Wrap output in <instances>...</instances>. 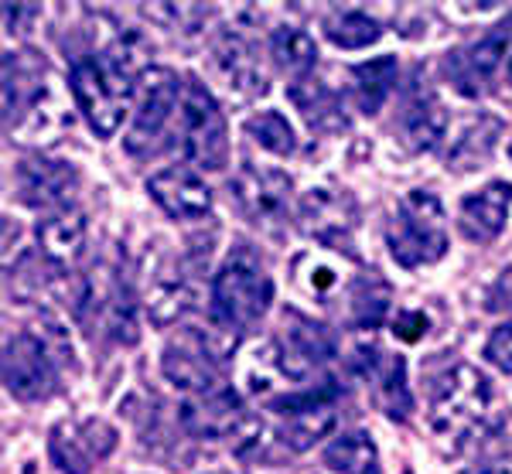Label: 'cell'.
<instances>
[{"mask_svg": "<svg viewBox=\"0 0 512 474\" xmlns=\"http://www.w3.org/2000/svg\"><path fill=\"white\" fill-rule=\"evenodd\" d=\"M212 69L222 79V86L239 99H256L267 93V76L256 62L253 48L236 35H222L212 48Z\"/></svg>", "mask_w": 512, "mask_h": 474, "instance_id": "19", "label": "cell"}, {"mask_svg": "<svg viewBox=\"0 0 512 474\" xmlns=\"http://www.w3.org/2000/svg\"><path fill=\"white\" fill-rule=\"evenodd\" d=\"M246 133H250V137L263 147V151H270V154H277V157L294 154V147H297L291 123H287V116L277 113V110L253 113L250 120H246Z\"/></svg>", "mask_w": 512, "mask_h": 474, "instance_id": "32", "label": "cell"}, {"mask_svg": "<svg viewBox=\"0 0 512 474\" xmlns=\"http://www.w3.org/2000/svg\"><path fill=\"white\" fill-rule=\"evenodd\" d=\"M14 185H18V198L28 205V209L59 212V209H69V198L79 185V174L65 161L28 157V161L18 164Z\"/></svg>", "mask_w": 512, "mask_h": 474, "instance_id": "11", "label": "cell"}, {"mask_svg": "<svg viewBox=\"0 0 512 474\" xmlns=\"http://www.w3.org/2000/svg\"><path fill=\"white\" fill-rule=\"evenodd\" d=\"M509 79H512V62H509Z\"/></svg>", "mask_w": 512, "mask_h": 474, "instance_id": "41", "label": "cell"}, {"mask_svg": "<svg viewBox=\"0 0 512 474\" xmlns=\"http://www.w3.org/2000/svg\"><path fill=\"white\" fill-rule=\"evenodd\" d=\"M325 35L332 45L355 52V48L376 45V41L383 38V24H379L376 18H369V14H362V11H345V14H338V18H332L325 24Z\"/></svg>", "mask_w": 512, "mask_h": 474, "instance_id": "31", "label": "cell"}, {"mask_svg": "<svg viewBox=\"0 0 512 474\" xmlns=\"http://www.w3.org/2000/svg\"><path fill=\"white\" fill-rule=\"evenodd\" d=\"M304 260L311 263V280H308V287L311 290H318V294H328V290L335 287V266H328V263H321L315 260V256H304Z\"/></svg>", "mask_w": 512, "mask_h": 474, "instance_id": "38", "label": "cell"}, {"mask_svg": "<svg viewBox=\"0 0 512 474\" xmlns=\"http://www.w3.org/2000/svg\"><path fill=\"white\" fill-rule=\"evenodd\" d=\"M509 38H512V11H509V18H502L499 24H492V28L485 31V35L478 38V41H472L468 48H461V52H454L448 58V69L454 72V82H458V89H468L465 82L489 79L492 72L502 65V58H506Z\"/></svg>", "mask_w": 512, "mask_h": 474, "instance_id": "21", "label": "cell"}, {"mask_svg": "<svg viewBox=\"0 0 512 474\" xmlns=\"http://www.w3.org/2000/svg\"><path fill=\"white\" fill-rule=\"evenodd\" d=\"M280 365H284V376L301 382L315 376L321 362H328L335 355V342L321 324L297 311L284 314V338H280Z\"/></svg>", "mask_w": 512, "mask_h": 474, "instance_id": "12", "label": "cell"}, {"mask_svg": "<svg viewBox=\"0 0 512 474\" xmlns=\"http://www.w3.org/2000/svg\"><path fill=\"white\" fill-rule=\"evenodd\" d=\"M144 14H147V18L164 21V28H171V31H192L185 21L209 18V11H205V7H192V4H158V7H144Z\"/></svg>", "mask_w": 512, "mask_h": 474, "instance_id": "34", "label": "cell"}, {"mask_svg": "<svg viewBox=\"0 0 512 474\" xmlns=\"http://www.w3.org/2000/svg\"><path fill=\"white\" fill-rule=\"evenodd\" d=\"M489 311H512V266L499 273L489 290Z\"/></svg>", "mask_w": 512, "mask_h": 474, "instance_id": "37", "label": "cell"}, {"mask_svg": "<svg viewBox=\"0 0 512 474\" xmlns=\"http://www.w3.org/2000/svg\"><path fill=\"white\" fill-rule=\"evenodd\" d=\"M390 301H393L390 284L383 277H376L373 270L355 277L349 287V311L355 328H379L386 321V314H390Z\"/></svg>", "mask_w": 512, "mask_h": 474, "instance_id": "27", "label": "cell"}, {"mask_svg": "<svg viewBox=\"0 0 512 474\" xmlns=\"http://www.w3.org/2000/svg\"><path fill=\"white\" fill-rule=\"evenodd\" d=\"M509 157H512V144H509Z\"/></svg>", "mask_w": 512, "mask_h": 474, "instance_id": "42", "label": "cell"}, {"mask_svg": "<svg viewBox=\"0 0 512 474\" xmlns=\"http://www.w3.org/2000/svg\"><path fill=\"white\" fill-rule=\"evenodd\" d=\"M355 79V103H359L362 113H379L383 103L390 99L393 86H396V58L393 55H379L373 62H362L352 69Z\"/></svg>", "mask_w": 512, "mask_h": 474, "instance_id": "26", "label": "cell"}, {"mask_svg": "<svg viewBox=\"0 0 512 474\" xmlns=\"http://www.w3.org/2000/svg\"><path fill=\"white\" fill-rule=\"evenodd\" d=\"M178 420L185 427V434L198 440L233 437V430L243 423L239 396L233 393V386H216L209 393H198L178 406Z\"/></svg>", "mask_w": 512, "mask_h": 474, "instance_id": "15", "label": "cell"}, {"mask_svg": "<svg viewBox=\"0 0 512 474\" xmlns=\"http://www.w3.org/2000/svg\"><path fill=\"white\" fill-rule=\"evenodd\" d=\"M178 137L181 154L202 171H222L229 164V127L216 96L205 89V82L188 76L185 93L178 103Z\"/></svg>", "mask_w": 512, "mask_h": 474, "instance_id": "4", "label": "cell"}, {"mask_svg": "<svg viewBox=\"0 0 512 474\" xmlns=\"http://www.w3.org/2000/svg\"><path fill=\"white\" fill-rule=\"evenodd\" d=\"M277 434H270L267 423L260 417H243V423L233 430L229 444H233V454L243 457V461H256V457H267V447L274 444Z\"/></svg>", "mask_w": 512, "mask_h": 474, "instance_id": "33", "label": "cell"}, {"mask_svg": "<svg viewBox=\"0 0 512 474\" xmlns=\"http://www.w3.org/2000/svg\"><path fill=\"white\" fill-rule=\"evenodd\" d=\"M212 474H233V471H212Z\"/></svg>", "mask_w": 512, "mask_h": 474, "instance_id": "40", "label": "cell"}, {"mask_svg": "<svg viewBox=\"0 0 512 474\" xmlns=\"http://www.w3.org/2000/svg\"><path fill=\"white\" fill-rule=\"evenodd\" d=\"M144 307H147V314H151L154 324L168 328V324L185 318V314L195 307V290L185 280V273H171V277H161L158 284L147 290Z\"/></svg>", "mask_w": 512, "mask_h": 474, "instance_id": "28", "label": "cell"}, {"mask_svg": "<svg viewBox=\"0 0 512 474\" xmlns=\"http://www.w3.org/2000/svg\"><path fill=\"white\" fill-rule=\"evenodd\" d=\"M502 120L495 116H478V120L468 123L461 130V137H454L451 151H448V171L454 174H468V171H478L489 164V157L495 154L499 147V137H502Z\"/></svg>", "mask_w": 512, "mask_h": 474, "instance_id": "23", "label": "cell"}, {"mask_svg": "<svg viewBox=\"0 0 512 474\" xmlns=\"http://www.w3.org/2000/svg\"><path fill=\"white\" fill-rule=\"evenodd\" d=\"M386 246L390 256L407 270L437 263L448 253V232H444V209L434 191L414 188L400 202V209L386 229Z\"/></svg>", "mask_w": 512, "mask_h": 474, "instance_id": "3", "label": "cell"}, {"mask_svg": "<svg viewBox=\"0 0 512 474\" xmlns=\"http://www.w3.org/2000/svg\"><path fill=\"white\" fill-rule=\"evenodd\" d=\"M287 96L294 99V106L301 110V116L308 120L311 130H321V133H335V130H345L349 127V116H345V106L338 99L335 89H328L325 82L318 79H297L291 82Z\"/></svg>", "mask_w": 512, "mask_h": 474, "instance_id": "22", "label": "cell"}, {"mask_svg": "<svg viewBox=\"0 0 512 474\" xmlns=\"http://www.w3.org/2000/svg\"><path fill=\"white\" fill-rule=\"evenodd\" d=\"M325 464L335 474H379V451L366 430H349L325 447Z\"/></svg>", "mask_w": 512, "mask_h": 474, "instance_id": "24", "label": "cell"}, {"mask_svg": "<svg viewBox=\"0 0 512 474\" xmlns=\"http://www.w3.org/2000/svg\"><path fill=\"white\" fill-rule=\"evenodd\" d=\"M297 222H301L304 236L315 239V243L352 253V232L359 226V209H355L349 191L311 188L308 195L301 198Z\"/></svg>", "mask_w": 512, "mask_h": 474, "instance_id": "9", "label": "cell"}, {"mask_svg": "<svg viewBox=\"0 0 512 474\" xmlns=\"http://www.w3.org/2000/svg\"><path fill=\"white\" fill-rule=\"evenodd\" d=\"M393 335L400 338V342H407V345L420 342V338L427 335L424 311H400V314H396V318H393Z\"/></svg>", "mask_w": 512, "mask_h": 474, "instance_id": "36", "label": "cell"}, {"mask_svg": "<svg viewBox=\"0 0 512 474\" xmlns=\"http://www.w3.org/2000/svg\"><path fill=\"white\" fill-rule=\"evenodd\" d=\"M400 133L410 151H417V154L434 151V147H441V140L448 137V110H444L437 93L431 86H424V82H417L407 93V99H403Z\"/></svg>", "mask_w": 512, "mask_h": 474, "instance_id": "16", "label": "cell"}, {"mask_svg": "<svg viewBox=\"0 0 512 474\" xmlns=\"http://www.w3.org/2000/svg\"><path fill=\"white\" fill-rule=\"evenodd\" d=\"M489 403H492L489 379H485L475 365L454 362L434 379L427 420H431L434 434L465 437V434H472L475 423L485 417Z\"/></svg>", "mask_w": 512, "mask_h": 474, "instance_id": "5", "label": "cell"}, {"mask_svg": "<svg viewBox=\"0 0 512 474\" xmlns=\"http://www.w3.org/2000/svg\"><path fill=\"white\" fill-rule=\"evenodd\" d=\"M89 222L79 209H59L38 222V253L48 266L65 270L86 253Z\"/></svg>", "mask_w": 512, "mask_h": 474, "instance_id": "20", "label": "cell"}, {"mask_svg": "<svg viewBox=\"0 0 512 474\" xmlns=\"http://www.w3.org/2000/svg\"><path fill=\"white\" fill-rule=\"evenodd\" d=\"M48 454H52V464L62 474H89L96 457L82 423H59L52 430V437H48Z\"/></svg>", "mask_w": 512, "mask_h": 474, "instance_id": "30", "label": "cell"}, {"mask_svg": "<svg viewBox=\"0 0 512 474\" xmlns=\"http://www.w3.org/2000/svg\"><path fill=\"white\" fill-rule=\"evenodd\" d=\"M512 205V185L509 181H489L482 191L461 198L458 226L472 243H492L502 236Z\"/></svg>", "mask_w": 512, "mask_h": 474, "instance_id": "17", "label": "cell"}, {"mask_svg": "<svg viewBox=\"0 0 512 474\" xmlns=\"http://www.w3.org/2000/svg\"><path fill=\"white\" fill-rule=\"evenodd\" d=\"M485 359H489L499 372L512 376V321L499 324V328L492 331L489 345H485Z\"/></svg>", "mask_w": 512, "mask_h": 474, "instance_id": "35", "label": "cell"}, {"mask_svg": "<svg viewBox=\"0 0 512 474\" xmlns=\"http://www.w3.org/2000/svg\"><path fill=\"white\" fill-rule=\"evenodd\" d=\"M164 379L171 382L181 393H209V389L222 386V365L212 359V352L205 348L202 335L198 328H185L181 335L164 348V359H161Z\"/></svg>", "mask_w": 512, "mask_h": 474, "instance_id": "10", "label": "cell"}, {"mask_svg": "<svg viewBox=\"0 0 512 474\" xmlns=\"http://www.w3.org/2000/svg\"><path fill=\"white\" fill-rule=\"evenodd\" d=\"M270 55H274L277 69L294 76V82L308 79L311 69L318 65L315 38L301 28H291V24H284V28H277L274 35H270Z\"/></svg>", "mask_w": 512, "mask_h": 474, "instance_id": "25", "label": "cell"}, {"mask_svg": "<svg viewBox=\"0 0 512 474\" xmlns=\"http://www.w3.org/2000/svg\"><path fill=\"white\" fill-rule=\"evenodd\" d=\"M461 474H512V461H506V457H502V461H482Z\"/></svg>", "mask_w": 512, "mask_h": 474, "instance_id": "39", "label": "cell"}, {"mask_svg": "<svg viewBox=\"0 0 512 474\" xmlns=\"http://www.w3.org/2000/svg\"><path fill=\"white\" fill-rule=\"evenodd\" d=\"M274 304V280L250 246H236L212 280V321L246 331L263 321Z\"/></svg>", "mask_w": 512, "mask_h": 474, "instance_id": "2", "label": "cell"}, {"mask_svg": "<svg viewBox=\"0 0 512 474\" xmlns=\"http://www.w3.org/2000/svg\"><path fill=\"white\" fill-rule=\"evenodd\" d=\"M4 389L14 399H24V403H38V399H48L59 389V369H55L52 352H48V345L41 342L38 335H31V331H21V335L7 338Z\"/></svg>", "mask_w": 512, "mask_h": 474, "instance_id": "8", "label": "cell"}, {"mask_svg": "<svg viewBox=\"0 0 512 474\" xmlns=\"http://www.w3.org/2000/svg\"><path fill=\"white\" fill-rule=\"evenodd\" d=\"M291 188L294 181L277 168H256L246 164L233 178L229 195L236 209L260 229H280L291 219Z\"/></svg>", "mask_w": 512, "mask_h": 474, "instance_id": "7", "label": "cell"}, {"mask_svg": "<svg viewBox=\"0 0 512 474\" xmlns=\"http://www.w3.org/2000/svg\"><path fill=\"white\" fill-rule=\"evenodd\" d=\"M362 376L369 379V389H373L379 410L390 420H410L414 413V396H410L407 386V365H403L400 355L379 352L373 348V355L362 359Z\"/></svg>", "mask_w": 512, "mask_h": 474, "instance_id": "18", "label": "cell"}, {"mask_svg": "<svg viewBox=\"0 0 512 474\" xmlns=\"http://www.w3.org/2000/svg\"><path fill=\"white\" fill-rule=\"evenodd\" d=\"M137 62V38H117L103 52L79 55L69 72V89L96 137H113L123 123L130 99L137 96V79L144 76Z\"/></svg>", "mask_w": 512, "mask_h": 474, "instance_id": "1", "label": "cell"}, {"mask_svg": "<svg viewBox=\"0 0 512 474\" xmlns=\"http://www.w3.org/2000/svg\"><path fill=\"white\" fill-rule=\"evenodd\" d=\"M181 93H185V82L175 72L154 65L144 76L137 79V96H134V123L127 133V151L134 157H144L154 151L158 137L164 127L171 123V116L178 113Z\"/></svg>", "mask_w": 512, "mask_h": 474, "instance_id": "6", "label": "cell"}, {"mask_svg": "<svg viewBox=\"0 0 512 474\" xmlns=\"http://www.w3.org/2000/svg\"><path fill=\"white\" fill-rule=\"evenodd\" d=\"M45 58L31 48L4 55V127L14 133L45 96Z\"/></svg>", "mask_w": 512, "mask_h": 474, "instance_id": "13", "label": "cell"}, {"mask_svg": "<svg viewBox=\"0 0 512 474\" xmlns=\"http://www.w3.org/2000/svg\"><path fill=\"white\" fill-rule=\"evenodd\" d=\"M335 403L332 406H318V410H304L294 413V417H284V427L277 430V440L287 447V451L301 454L308 447H315L321 437H328L335 430Z\"/></svg>", "mask_w": 512, "mask_h": 474, "instance_id": "29", "label": "cell"}, {"mask_svg": "<svg viewBox=\"0 0 512 474\" xmlns=\"http://www.w3.org/2000/svg\"><path fill=\"white\" fill-rule=\"evenodd\" d=\"M147 191H151V198L171 219L195 222L212 212V188L192 168H181V164H171V168L151 174L147 178Z\"/></svg>", "mask_w": 512, "mask_h": 474, "instance_id": "14", "label": "cell"}]
</instances>
